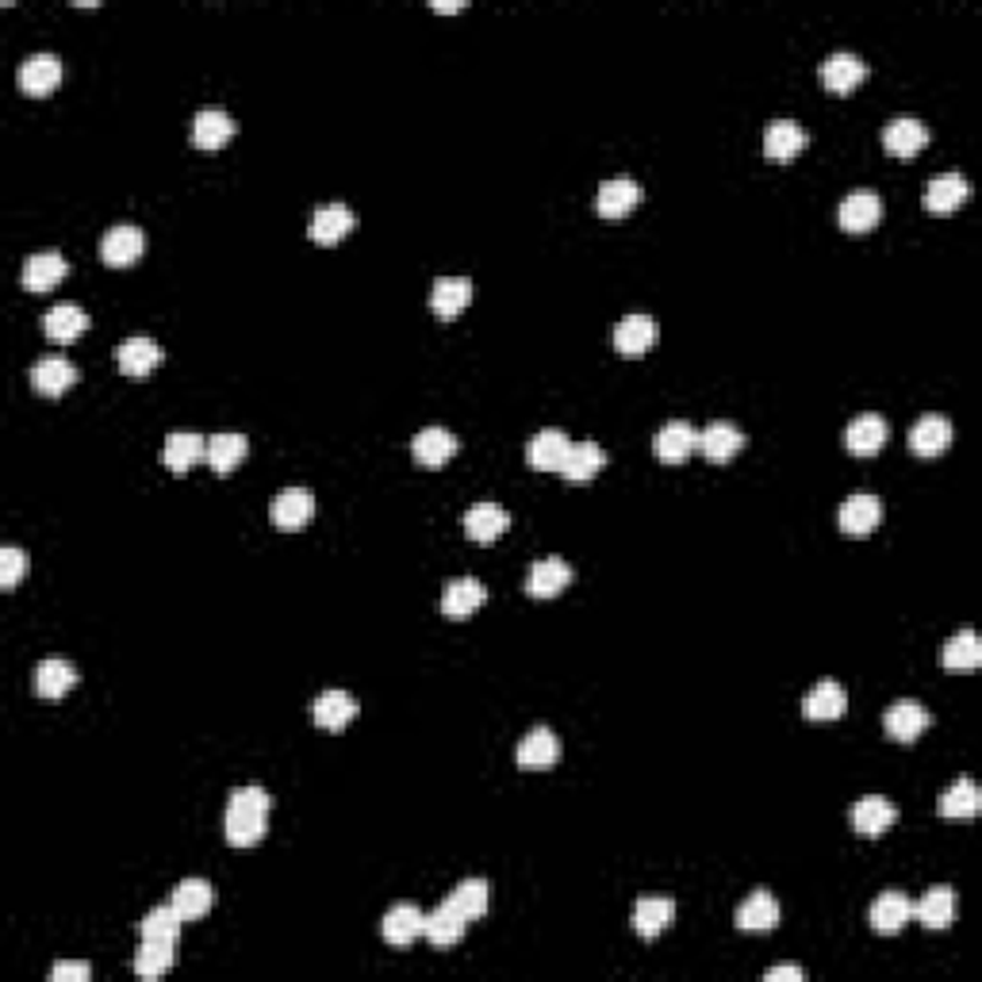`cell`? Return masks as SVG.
I'll return each instance as SVG.
<instances>
[{
  "instance_id": "obj_1",
  "label": "cell",
  "mask_w": 982,
  "mask_h": 982,
  "mask_svg": "<svg viewBox=\"0 0 982 982\" xmlns=\"http://www.w3.org/2000/svg\"><path fill=\"white\" fill-rule=\"evenodd\" d=\"M269 794L261 786H238L227 799V814H223V833H227L231 848H254L261 845L265 829H269Z\"/></svg>"
},
{
  "instance_id": "obj_2",
  "label": "cell",
  "mask_w": 982,
  "mask_h": 982,
  "mask_svg": "<svg viewBox=\"0 0 982 982\" xmlns=\"http://www.w3.org/2000/svg\"><path fill=\"white\" fill-rule=\"evenodd\" d=\"M929 726H933L929 706L917 703V699H902V703H894L891 711L883 714V729H886V737L899 740V745H914V740L922 737Z\"/></svg>"
},
{
  "instance_id": "obj_3",
  "label": "cell",
  "mask_w": 982,
  "mask_h": 982,
  "mask_svg": "<svg viewBox=\"0 0 982 982\" xmlns=\"http://www.w3.org/2000/svg\"><path fill=\"white\" fill-rule=\"evenodd\" d=\"M311 518H315V495L308 488H288L269 503V522L277 529H284V534L303 529Z\"/></svg>"
},
{
  "instance_id": "obj_4",
  "label": "cell",
  "mask_w": 982,
  "mask_h": 982,
  "mask_svg": "<svg viewBox=\"0 0 982 982\" xmlns=\"http://www.w3.org/2000/svg\"><path fill=\"white\" fill-rule=\"evenodd\" d=\"M484 603H488V588L477 580V576H457V580H449L446 591H442V614H446L449 622L472 618V611H480Z\"/></svg>"
},
{
  "instance_id": "obj_5",
  "label": "cell",
  "mask_w": 982,
  "mask_h": 982,
  "mask_svg": "<svg viewBox=\"0 0 982 982\" xmlns=\"http://www.w3.org/2000/svg\"><path fill=\"white\" fill-rule=\"evenodd\" d=\"M62 74H66L62 58H54V54H31V58L20 62L15 81H20V92H27V97H51L62 85Z\"/></svg>"
},
{
  "instance_id": "obj_6",
  "label": "cell",
  "mask_w": 982,
  "mask_h": 982,
  "mask_svg": "<svg viewBox=\"0 0 982 982\" xmlns=\"http://www.w3.org/2000/svg\"><path fill=\"white\" fill-rule=\"evenodd\" d=\"M863 77H868V62H863L860 54L840 51L822 62V85L833 92V97H848L852 89H860Z\"/></svg>"
},
{
  "instance_id": "obj_7",
  "label": "cell",
  "mask_w": 982,
  "mask_h": 982,
  "mask_svg": "<svg viewBox=\"0 0 982 982\" xmlns=\"http://www.w3.org/2000/svg\"><path fill=\"white\" fill-rule=\"evenodd\" d=\"M143 249H146L143 231L131 227V223H120V227H112L100 238V261L112 265V269H127V265H135L143 257Z\"/></svg>"
},
{
  "instance_id": "obj_8",
  "label": "cell",
  "mask_w": 982,
  "mask_h": 982,
  "mask_svg": "<svg viewBox=\"0 0 982 982\" xmlns=\"http://www.w3.org/2000/svg\"><path fill=\"white\" fill-rule=\"evenodd\" d=\"M657 338H660V326H657V319H652V315H626L618 326H614V334H611L614 349H618V354H626V357L649 354V349L657 346Z\"/></svg>"
},
{
  "instance_id": "obj_9",
  "label": "cell",
  "mask_w": 982,
  "mask_h": 982,
  "mask_svg": "<svg viewBox=\"0 0 982 982\" xmlns=\"http://www.w3.org/2000/svg\"><path fill=\"white\" fill-rule=\"evenodd\" d=\"M161 357H166L161 346L154 338H146V334H135V338H127L120 349H115V365H120V372L131 380L150 377V372L161 365Z\"/></svg>"
},
{
  "instance_id": "obj_10",
  "label": "cell",
  "mask_w": 982,
  "mask_h": 982,
  "mask_svg": "<svg viewBox=\"0 0 982 982\" xmlns=\"http://www.w3.org/2000/svg\"><path fill=\"white\" fill-rule=\"evenodd\" d=\"M879 220H883V200L875 192H852V197L840 200L837 208V223L848 231V235H863V231H875Z\"/></svg>"
},
{
  "instance_id": "obj_11",
  "label": "cell",
  "mask_w": 982,
  "mask_h": 982,
  "mask_svg": "<svg viewBox=\"0 0 982 982\" xmlns=\"http://www.w3.org/2000/svg\"><path fill=\"white\" fill-rule=\"evenodd\" d=\"M745 442L748 438H745V431H740L737 423H711L706 431H699L695 449L706 457V461L726 465V461H734L740 449H745Z\"/></svg>"
},
{
  "instance_id": "obj_12",
  "label": "cell",
  "mask_w": 982,
  "mask_h": 982,
  "mask_svg": "<svg viewBox=\"0 0 982 982\" xmlns=\"http://www.w3.org/2000/svg\"><path fill=\"white\" fill-rule=\"evenodd\" d=\"M380 933H384V940L392 948H408V945H415V940L426 933V914L415 906V902H400V906H392L384 914V922H380Z\"/></svg>"
},
{
  "instance_id": "obj_13",
  "label": "cell",
  "mask_w": 982,
  "mask_h": 982,
  "mask_svg": "<svg viewBox=\"0 0 982 982\" xmlns=\"http://www.w3.org/2000/svg\"><path fill=\"white\" fill-rule=\"evenodd\" d=\"M894 825H899V806L883 794H868L852 806V829L860 837H883Z\"/></svg>"
},
{
  "instance_id": "obj_14",
  "label": "cell",
  "mask_w": 982,
  "mask_h": 982,
  "mask_svg": "<svg viewBox=\"0 0 982 982\" xmlns=\"http://www.w3.org/2000/svg\"><path fill=\"white\" fill-rule=\"evenodd\" d=\"M840 529L852 537H868L871 529L883 522V503H879V495H871V491H860V495H848L845 503H840V514H837Z\"/></svg>"
},
{
  "instance_id": "obj_15",
  "label": "cell",
  "mask_w": 982,
  "mask_h": 982,
  "mask_svg": "<svg viewBox=\"0 0 982 982\" xmlns=\"http://www.w3.org/2000/svg\"><path fill=\"white\" fill-rule=\"evenodd\" d=\"M695 442H699L695 426L676 419V423H665L657 431V438H652V454H657L665 465H683L691 454H695Z\"/></svg>"
},
{
  "instance_id": "obj_16",
  "label": "cell",
  "mask_w": 982,
  "mask_h": 982,
  "mask_svg": "<svg viewBox=\"0 0 982 982\" xmlns=\"http://www.w3.org/2000/svg\"><path fill=\"white\" fill-rule=\"evenodd\" d=\"M871 929L883 933V937H894V933H902L910 922H914V902L906 899L902 891H886L875 899V906H871L868 914Z\"/></svg>"
},
{
  "instance_id": "obj_17",
  "label": "cell",
  "mask_w": 982,
  "mask_h": 982,
  "mask_svg": "<svg viewBox=\"0 0 982 982\" xmlns=\"http://www.w3.org/2000/svg\"><path fill=\"white\" fill-rule=\"evenodd\" d=\"M971 197V185L963 174H940L929 181V189H925V208H929L933 215H952L960 212L963 204H968Z\"/></svg>"
},
{
  "instance_id": "obj_18",
  "label": "cell",
  "mask_w": 982,
  "mask_h": 982,
  "mask_svg": "<svg viewBox=\"0 0 982 982\" xmlns=\"http://www.w3.org/2000/svg\"><path fill=\"white\" fill-rule=\"evenodd\" d=\"M956 431L945 415H922L914 426H910V449L917 457H940L948 446H952Z\"/></svg>"
},
{
  "instance_id": "obj_19",
  "label": "cell",
  "mask_w": 982,
  "mask_h": 982,
  "mask_svg": "<svg viewBox=\"0 0 982 982\" xmlns=\"http://www.w3.org/2000/svg\"><path fill=\"white\" fill-rule=\"evenodd\" d=\"M457 449H461V442H457L449 431H442V426H426V431H419L415 442H411V454H415V461L423 465V469H442V465H449Z\"/></svg>"
},
{
  "instance_id": "obj_20",
  "label": "cell",
  "mask_w": 982,
  "mask_h": 982,
  "mask_svg": "<svg viewBox=\"0 0 982 982\" xmlns=\"http://www.w3.org/2000/svg\"><path fill=\"white\" fill-rule=\"evenodd\" d=\"M845 711H848V695L837 680L814 683V688L806 691V699H802V718L806 722H833Z\"/></svg>"
},
{
  "instance_id": "obj_21",
  "label": "cell",
  "mask_w": 982,
  "mask_h": 982,
  "mask_svg": "<svg viewBox=\"0 0 982 982\" xmlns=\"http://www.w3.org/2000/svg\"><path fill=\"white\" fill-rule=\"evenodd\" d=\"M886 419L883 415H875V411H868V415H856L852 423H848V431H845V446H848V454H856V457H875L879 449L886 446Z\"/></svg>"
},
{
  "instance_id": "obj_22",
  "label": "cell",
  "mask_w": 982,
  "mask_h": 982,
  "mask_svg": "<svg viewBox=\"0 0 982 982\" xmlns=\"http://www.w3.org/2000/svg\"><path fill=\"white\" fill-rule=\"evenodd\" d=\"M506 526H511V514H506L499 503H477L465 511V537L477 545L499 542V537L506 534Z\"/></svg>"
},
{
  "instance_id": "obj_23",
  "label": "cell",
  "mask_w": 982,
  "mask_h": 982,
  "mask_svg": "<svg viewBox=\"0 0 982 982\" xmlns=\"http://www.w3.org/2000/svg\"><path fill=\"white\" fill-rule=\"evenodd\" d=\"M956 914H960V894L952 886H933L922 902L914 906V917L925 929H952Z\"/></svg>"
},
{
  "instance_id": "obj_24",
  "label": "cell",
  "mask_w": 982,
  "mask_h": 982,
  "mask_svg": "<svg viewBox=\"0 0 982 982\" xmlns=\"http://www.w3.org/2000/svg\"><path fill=\"white\" fill-rule=\"evenodd\" d=\"M514 760H518V768H526V771H545V768H553V763L560 760V737L553 734L549 726L529 729V734L522 737L518 756H514Z\"/></svg>"
},
{
  "instance_id": "obj_25",
  "label": "cell",
  "mask_w": 982,
  "mask_h": 982,
  "mask_svg": "<svg viewBox=\"0 0 982 982\" xmlns=\"http://www.w3.org/2000/svg\"><path fill=\"white\" fill-rule=\"evenodd\" d=\"M568 583H572V565L560 560V557H545V560H537V565L529 568L526 595L529 599H553V595H560Z\"/></svg>"
},
{
  "instance_id": "obj_26",
  "label": "cell",
  "mask_w": 982,
  "mask_h": 982,
  "mask_svg": "<svg viewBox=\"0 0 982 982\" xmlns=\"http://www.w3.org/2000/svg\"><path fill=\"white\" fill-rule=\"evenodd\" d=\"M31 384L46 400H58L62 392H69L77 384V365L66 361V357H38L35 369H31Z\"/></svg>"
},
{
  "instance_id": "obj_27",
  "label": "cell",
  "mask_w": 982,
  "mask_h": 982,
  "mask_svg": "<svg viewBox=\"0 0 982 982\" xmlns=\"http://www.w3.org/2000/svg\"><path fill=\"white\" fill-rule=\"evenodd\" d=\"M883 146L886 154H894V158H914V154H922L925 146H929V123L922 120H894L883 127Z\"/></svg>"
},
{
  "instance_id": "obj_28",
  "label": "cell",
  "mask_w": 982,
  "mask_h": 982,
  "mask_svg": "<svg viewBox=\"0 0 982 982\" xmlns=\"http://www.w3.org/2000/svg\"><path fill=\"white\" fill-rule=\"evenodd\" d=\"M603 465H606V454L599 442H572L565 465H560V477L568 484H588V480H595L603 472Z\"/></svg>"
},
{
  "instance_id": "obj_29",
  "label": "cell",
  "mask_w": 982,
  "mask_h": 982,
  "mask_svg": "<svg viewBox=\"0 0 982 982\" xmlns=\"http://www.w3.org/2000/svg\"><path fill=\"white\" fill-rule=\"evenodd\" d=\"M85 326H89V315L69 300L54 303V308L43 315V334L54 342V346H69V342H77L85 334Z\"/></svg>"
},
{
  "instance_id": "obj_30",
  "label": "cell",
  "mask_w": 982,
  "mask_h": 982,
  "mask_svg": "<svg viewBox=\"0 0 982 982\" xmlns=\"http://www.w3.org/2000/svg\"><path fill=\"white\" fill-rule=\"evenodd\" d=\"M810 135L802 123L794 120H775L768 127V135H763V154H768L771 161H794L802 150H806Z\"/></svg>"
},
{
  "instance_id": "obj_31",
  "label": "cell",
  "mask_w": 982,
  "mask_h": 982,
  "mask_svg": "<svg viewBox=\"0 0 982 982\" xmlns=\"http://www.w3.org/2000/svg\"><path fill=\"white\" fill-rule=\"evenodd\" d=\"M69 261L62 254H31L20 269V284L27 292H51L58 280H66Z\"/></svg>"
},
{
  "instance_id": "obj_32",
  "label": "cell",
  "mask_w": 982,
  "mask_h": 982,
  "mask_svg": "<svg viewBox=\"0 0 982 982\" xmlns=\"http://www.w3.org/2000/svg\"><path fill=\"white\" fill-rule=\"evenodd\" d=\"M311 718H315L319 729H331V734H342L349 722L357 718V699L346 695V691H323L311 706Z\"/></svg>"
},
{
  "instance_id": "obj_33",
  "label": "cell",
  "mask_w": 982,
  "mask_h": 982,
  "mask_svg": "<svg viewBox=\"0 0 982 982\" xmlns=\"http://www.w3.org/2000/svg\"><path fill=\"white\" fill-rule=\"evenodd\" d=\"M568 446H572V442H568L565 431H537L534 438H529V446H526L529 469L560 472V465H565V457H568Z\"/></svg>"
},
{
  "instance_id": "obj_34",
  "label": "cell",
  "mask_w": 982,
  "mask_h": 982,
  "mask_svg": "<svg viewBox=\"0 0 982 982\" xmlns=\"http://www.w3.org/2000/svg\"><path fill=\"white\" fill-rule=\"evenodd\" d=\"M637 204H641V189H637V181H629V177H614V181L599 185L595 208L603 220H622V215H629Z\"/></svg>"
},
{
  "instance_id": "obj_35",
  "label": "cell",
  "mask_w": 982,
  "mask_h": 982,
  "mask_svg": "<svg viewBox=\"0 0 982 982\" xmlns=\"http://www.w3.org/2000/svg\"><path fill=\"white\" fill-rule=\"evenodd\" d=\"M231 138H235V120H231L227 112H220V108H204V112L192 120V143H197L200 150L215 154V150H223Z\"/></svg>"
},
{
  "instance_id": "obj_36",
  "label": "cell",
  "mask_w": 982,
  "mask_h": 982,
  "mask_svg": "<svg viewBox=\"0 0 982 982\" xmlns=\"http://www.w3.org/2000/svg\"><path fill=\"white\" fill-rule=\"evenodd\" d=\"M354 227H357V215L346 204H323L311 215V238L319 246H338Z\"/></svg>"
},
{
  "instance_id": "obj_37",
  "label": "cell",
  "mask_w": 982,
  "mask_h": 982,
  "mask_svg": "<svg viewBox=\"0 0 982 982\" xmlns=\"http://www.w3.org/2000/svg\"><path fill=\"white\" fill-rule=\"evenodd\" d=\"M779 925V902L771 891H752L737 906V929L740 933H771Z\"/></svg>"
},
{
  "instance_id": "obj_38",
  "label": "cell",
  "mask_w": 982,
  "mask_h": 982,
  "mask_svg": "<svg viewBox=\"0 0 982 982\" xmlns=\"http://www.w3.org/2000/svg\"><path fill=\"white\" fill-rule=\"evenodd\" d=\"M472 303V280L469 277H442L431 288V311L438 319H457Z\"/></svg>"
},
{
  "instance_id": "obj_39",
  "label": "cell",
  "mask_w": 982,
  "mask_h": 982,
  "mask_svg": "<svg viewBox=\"0 0 982 982\" xmlns=\"http://www.w3.org/2000/svg\"><path fill=\"white\" fill-rule=\"evenodd\" d=\"M174 910L185 917V922H200L204 914H212L215 906V891L208 879H181V883L174 886Z\"/></svg>"
},
{
  "instance_id": "obj_40",
  "label": "cell",
  "mask_w": 982,
  "mask_h": 982,
  "mask_svg": "<svg viewBox=\"0 0 982 982\" xmlns=\"http://www.w3.org/2000/svg\"><path fill=\"white\" fill-rule=\"evenodd\" d=\"M161 461L174 472H189L197 461H208V442L192 431H174L161 446Z\"/></svg>"
},
{
  "instance_id": "obj_41",
  "label": "cell",
  "mask_w": 982,
  "mask_h": 982,
  "mask_svg": "<svg viewBox=\"0 0 982 982\" xmlns=\"http://www.w3.org/2000/svg\"><path fill=\"white\" fill-rule=\"evenodd\" d=\"M937 810H940V817H952V822H971V817L982 810V791L975 786V779H968V775L956 779V783L940 794Z\"/></svg>"
},
{
  "instance_id": "obj_42",
  "label": "cell",
  "mask_w": 982,
  "mask_h": 982,
  "mask_svg": "<svg viewBox=\"0 0 982 982\" xmlns=\"http://www.w3.org/2000/svg\"><path fill=\"white\" fill-rule=\"evenodd\" d=\"M940 665L948 672H971V668L982 665V641L975 629H960L956 637L945 641V652H940Z\"/></svg>"
},
{
  "instance_id": "obj_43",
  "label": "cell",
  "mask_w": 982,
  "mask_h": 982,
  "mask_svg": "<svg viewBox=\"0 0 982 982\" xmlns=\"http://www.w3.org/2000/svg\"><path fill=\"white\" fill-rule=\"evenodd\" d=\"M465 929H469V922H465V917L457 914L449 902H442V906L434 910L431 917H426V933H423V937L431 940V945H438V948H454V945H461Z\"/></svg>"
},
{
  "instance_id": "obj_44",
  "label": "cell",
  "mask_w": 982,
  "mask_h": 982,
  "mask_svg": "<svg viewBox=\"0 0 982 982\" xmlns=\"http://www.w3.org/2000/svg\"><path fill=\"white\" fill-rule=\"evenodd\" d=\"M249 454V442L243 438V434L227 431V434H215L212 442H208V465H212L220 477H227V472H235L238 465L246 461Z\"/></svg>"
},
{
  "instance_id": "obj_45",
  "label": "cell",
  "mask_w": 982,
  "mask_h": 982,
  "mask_svg": "<svg viewBox=\"0 0 982 982\" xmlns=\"http://www.w3.org/2000/svg\"><path fill=\"white\" fill-rule=\"evenodd\" d=\"M446 902L465 917V922H477V917H484L491 906V886L484 879H465V883H457L454 891H449Z\"/></svg>"
},
{
  "instance_id": "obj_46",
  "label": "cell",
  "mask_w": 982,
  "mask_h": 982,
  "mask_svg": "<svg viewBox=\"0 0 982 982\" xmlns=\"http://www.w3.org/2000/svg\"><path fill=\"white\" fill-rule=\"evenodd\" d=\"M77 683V668L69 665V660H43V665L35 668V691L43 699H62L66 691H74Z\"/></svg>"
},
{
  "instance_id": "obj_47",
  "label": "cell",
  "mask_w": 982,
  "mask_h": 982,
  "mask_svg": "<svg viewBox=\"0 0 982 982\" xmlns=\"http://www.w3.org/2000/svg\"><path fill=\"white\" fill-rule=\"evenodd\" d=\"M676 917V906L668 899H641L634 906V933L645 940L660 937L668 929V922Z\"/></svg>"
},
{
  "instance_id": "obj_48",
  "label": "cell",
  "mask_w": 982,
  "mask_h": 982,
  "mask_svg": "<svg viewBox=\"0 0 982 982\" xmlns=\"http://www.w3.org/2000/svg\"><path fill=\"white\" fill-rule=\"evenodd\" d=\"M181 925H185V917L174 910V902H166V906H154L150 914L138 922V929H143V940H166V945H177Z\"/></svg>"
},
{
  "instance_id": "obj_49",
  "label": "cell",
  "mask_w": 982,
  "mask_h": 982,
  "mask_svg": "<svg viewBox=\"0 0 982 982\" xmlns=\"http://www.w3.org/2000/svg\"><path fill=\"white\" fill-rule=\"evenodd\" d=\"M174 948L177 945H166V940H143V948L135 952V975L138 979H161L177 960Z\"/></svg>"
},
{
  "instance_id": "obj_50",
  "label": "cell",
  "mask_w": 982,
  "mask_h": 982,
  "mask_svg": "<svg viewBox=\"0 0 982 982\" xmlns=\"http://www.w3.org/2000/svg\"><path fill=\"white\" fill-rule=\"evenodd\" d=\"M23 568H27V557H23L20 549H0V588L4 591H15V583H20Z\"/></svg>"
},
{
  "instance_id": "obj_51",
  "label": "cell",
  "mask_w": 982,
  "mask_h": 982,
  "mask_svg": "<svg viewBox=\"0 0 982 982\" xmlns=\"http://www.w3.org/2000/svg\"><path fill=\"white\" fill-rule=\"evenodd\" d=\"M89 963H54L51 968V982H89Z\"/></svg>"
},
{
  "instance_id": "obj_52",
  "label": "cell",
  "mask_w": 982,
  "mask_h": 982,
  "mask_svg": "<svg viewBox=\"0 0 982 982\" xmlns=\"http://www.w3.org/2000/svg\"><path fill=\"white\" fill-rule=\"evenodd\" d=\"M806 979V971L802 968H791V963H786V968H771V971H763V982H802Z\"/></svg>"
},
{
  "instance_id": "obj_53",
  "label": "cell",
  "mask_w": 982,
  "mask_h": 982,
  "mask_svg": "<svg viewBox=\"0 0 982 982\" xmlns=\"http://www.w3.org/2000/svg\"><path fill=\"white\" fill-rule=\"evenodd\" d=\"M431 12H438V15H454V12H465V4H431Z\"/></svg>"
}]
</instances>
